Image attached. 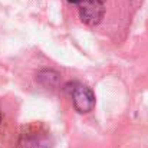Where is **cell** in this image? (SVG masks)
<instances>
[{
    "label": "cell",
    "instance_id": "obj_4",
    "mask_svg": "<svg viewBox=\"0 0 148 148\" xmlns=\"http://www.w3.org/2000/svg\"><path fill=\"white\" fill-rule=\"evenodd\" d=\"M68 1H69V3H72V4H79L82 0H68Z\"/></svg>",
    "mask_w": 148,
    "mask_h": 148
},
{
    "label": "cell",
    "instance_id": "obj_1",
    "mask_svg": "<svg viewBox=\"0 0 148 148\" xmlns=\"http://www.w3.org/2000/svg\"><path fill=\"white\" fill-rule=\"evenodd\" d=\"M17 148H52L50 132L40 124L23 127L17 138Z\"/></svg>",
    "mask_w": 148,
    "mask_h": 148
},
{
    "label": "cell",
    "instance_id": "obj_3",
    "mask_svg": "<svg viewBox=\"0 0 148 148\" xmlns=\"http://www.w3.org/2000/svg\"><path fill=\"white\" fill-rule=\"evenodd\" d=\"M81 20L88 26H97L105 14V4L102 0H82L79 4Z\"/></svg>",
    "mask_w": 148,
    "mask_h": 148
},
{
    "label": "cell",
    "instance_id": "obj_2",
    "mask_svg": "<svg viewBox=\"0 0 148 148\" xmlns=\"http://www.w3.org/2000/svg\"><path fill=\"white\" fill-rule=\"evenodd\" d=\"M65 91L71 95L73 108L76 112L88 114L95 108V103H97L95 94L86 85L79 84V82H69L65 85Z\"/></svg>",
    "mask_w": 148,
    "mask_h": 148
},
{
    "label": "cell",
    "instance_id": "obj_5",
    "mask_svg": "<svg viewBox=\"0 0 148 148\" xmlns=\"http://www.w3.org/2000/svg\"><path fill=\"white\" fill-rule=\"evenodd\" d=\"M0 122H1V112H0Z\"/></svg>",
    "mask_w": 148,
    "mask_h": 148
}]
</instances>
